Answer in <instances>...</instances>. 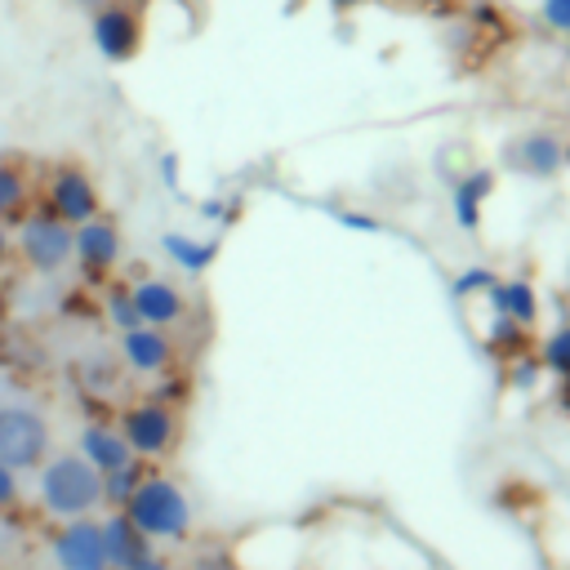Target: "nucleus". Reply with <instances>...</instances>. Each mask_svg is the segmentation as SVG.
I'll return each mask as SVG.
<instances>
[{"label": "nucleus", "mask_w": 570, "mask_h": 570, "mask_svg": "<svg viewBox=\"0 0 570 570\" xmlns=\"http://www.w3.org/2000/svg\"><path fill=\"white\" fill-rule=\"evenodd\" d=\"M142 476H147V463H142V459H129L125 468L102 472V508H107V512H120V508L129 503V494L138 490Z\"/></svg>", "instance_id": "nucleus-19"}, {"label": "nucleus", "mask_w": 570, "mask_h": 570, "mask_svg": "<svg viewBox=\"0 0 570 570\" xmlns=\"http://www.w3.org/2000/svg\"><path fill=\"white\" fill-rule=\"evenodd\" d=\"M13 570H31V566H13Z\"/></svg>", "instance_id": "nucleus-35"}, {"label": "nucleus", "mask_w": 570, "mask_h": 570, "mask_svg": "<svg viewBox=\"0 0 570 570\" xmlns=\"http://www.w3.org/2000/svg\"><path fill=\"white\" fill-rule=\"evenodd\" d=\"M36 508L49 521H76V517H98L102 508V476L76 454H49L36 468Z\"/></svg>", "instance_id": "nucleus-1"}, {"label": "nucleus", "mask_w": 570, "mask_h": 570, "mask_svg": "<svg viewBox=\"0 0 570 570\" xmlns=\"http://www.w3.org/2000/svg\"><path fill=\"white\" fill-rule=\"evenodd\" d=\"M31 209V178L22 160L0 156V223H18Z\"/></svg>", "instance_id": "nucleus-18"}, {"label": "nucleus", "mask_w": 570, "mask_h": 570, "mask_svg": "<svg viewBox=\"0 0 570 570\" xmlns=\"http://www.w3.org/2000/svg\"><path fill=\"white\" fill-rule=\"evenodd\" d=\"M53 218H62L67 227H80V223H89L94 214H102V191H98V183H94V174L85 169V165H76V160H67V165H53L49 169V178H45V200H40Z\"/></svg>", "instance_id": "nucleus-6"}, {"label": "nucleus", "mask_w": 570, "mask_h": 570, "mask_svg": "<svg viewBox=\"0 0 570 570\" xmlns=\"http://www.w3.org/2000/svg\"><path fill=\"white\" fill-rule=\"evenodd\" d=\"M543 22L561 36H570V0H543Z\"/></svg>", "instance_id": "nucleus-24"}, {"label": "nucleus", "mask_w": 570, "mask_h": 570, "mask_svg": "<svg viewBox=\"0 0 570 570\" xmlns=\"http://www.w3.org/2000/svg\"><path fill=\"white\" fill-rule=\"evenodd\" d=\"M120 512H125L151 543H183V539L191 534V499H187V490H183L174 476H165V472H147Z\"/></svg>", "instance_id": "nucleus-2"}, {"label": "nucleus", "mask_w": 570, "mask_h": 570, "mask_svg": "<svg viewBox=\"0 0 570 570\" xmlns=\"http://www.w3.org/2000/svg\"><path fill=\"white\" fill-rule=\"evenodd\" d=\"M485 338H490V347L503 352V356H525V325H517V321H508V316H494Z\"/></svg>", "instance_id": "nucleus-22"}, {"label": "nucleus", "mask_w": 570, "mask_h": 570, "mask_svg": "<svg viewBox=\"0 0 570 570\" xmlns=\"http://www.w3.org/2000/svg\"><path fill=\"white\" fill-rule=\"evenodd\" d=\"M557 401H561V410H570V379H561V392H557Z\"/></svg>", "instance_id": "nucleus-33"}, {"label": "nucleus", "mask_w": 570, "mask_h": 570, "mask_svg": "<svg viewBox=\"0 0 570 570\" xmlns=\"http://www.w3.org/2000/svg\"><path fill=\"white\" fill-rule=\"evenodd\" d=\"M490 191H494V174L490 169H472V174H463L454 183V223L463 232H476L481 227V205H485Z\"/></svg>", "instance_id": "nucleus-17"}, {"label": "nucleus", "mask_w": 570, "mask_h": 570, "mask_svg": "<svg viewBox=\"0 0 570 570\" xmlns=\"http://www.w3.org/2000/svg\"><path fill=\"white\" fill-rule=\"evenodd\" d=\"M129 570H178L169 557H160V552H151V557H142L138 566H129Z\"/></svg>", "instance_id": "nucleus-31"}, {"label": "nucleus", "mask_w": 570, "mask_h": 570, "mask_svg": "<svg viewBox=\"0 0 570 570\" xmlns=\"http://www.w3.org/2000/svg\"><path fill=\"white\" fill-rule=\"evenodd\" d=\"M89 40L107 62H129L142 49V18L129 4H102L89 18Z\"/></svg>", "instance_id": "nucleus-9"}, {"label": "nucleus", "mask_w": 570, "mask_h": 570, "mask_svg": "<svg viewBox=\"0 0 570 570\" xmlns=\"http://www.w3.org/2000/svg\"><path fill=\"white\" fill-rule=\"evenodd\" d=\"M49 552H53V566H58V570H107L98 517L53 521V530H49Z\"/></svg>", "instance_id": "nucleus-8"}, {"label": "nucleus", "mask_w": 570, "mask_h": 570, "mask_svg": "<svg viewBox=\"0 0 570 570\" xmlns=\"http://www.w3.org/2000/svg\"><path fill=\"white\" fill-rule=\"evenodd\" d=\"M120 361L134 370V374H169L174 370V338L169 330H156V325H134L120 334Z\"/></svg>", "instance_id": "nucleus-11"}, {"label": "nucleus", "mask_w": 570, "mask_h": 570, "mask_svg": "<svg viewBox=\"0 0 570 570\" xmlns=\"http://www.w3.org/2000/svg\"><path fill=\"white\" fill-rule=\"evenodd\" d=\"M160 178H165V187H169V191L178 187V156H174V151H165V156H160Z\"/></svg>", "instance_id": "nucleus-30"}, {"label": "nucleus", "mask_w": 570, "mask_h": 570, "mask_svg": "<svg viewBox=\"0 0 570 570\" xmlns=\"http://www.w3.org/2000/svg\"><path fill=\"white\" fill-rule=\"evenodd\" d=\"M494 281H499V276H494L490 267H468V272L454 276V294H459V298H476V294H485Z\"/></svg>", "instance_id": "nucleus-23"}, {"label": "nucleus", "mask_w": 570, "mask_h": 570, "mask_svg": "<svg viewBox=\"0 0 570 570\" xmlns=\"http://www.w3.org/2000/svg\"><path fill=\"white\" fill-rule=\"evenodd\" d=\"M338 223H343V227H356V232H379V218H370V214H347V209H338Z\"/></svg>", "instance_id": "nucleus-29"}, {"label": "nucleus", "mask_w": 570, "mask_h": 570, "mask_svg": "<svg viewBox=\"0 0 570 570\" xmlns=\"http://www.w3.org/2000/svg\"><path fill=\"white\" fill-rule=\"evenodd\" d=\"M200 214H205V218H214V223H227L236 209H232L227 200H218V196H214V200H200Z\"/></svg>", "instance_id": "nucleus-28"}, {"label": "nucleus", "mask_w": 570, "mask_h": 570, "mask_svg": "<svg viewBox=\"0 0 570 570\" xmlns=\"http://www.w3.org/2000/svg\"><path fill=\"white\" fill-rule=\"evenodd\" d=\"M539 365L557 379H570V325H557L548 338H543V352H539Z\"/></svg>", "instance_id": "nucleus-21"}, {"label": "nucleus", "mask_w": 570, "mask_h": 570, "mask_svg": "<svg viewBox=\"0 0 570 570\" xmlns=\"http://www.w3.org/2000/svg\"><path fill=\"white\" fill-rule=\"evenodd\" d=\"M13 258V232H9V223H0V267Z\"/></svg>", "instance_id": "nucleus-32"}, {"label": "nucleus", "mask_w": 570, "mask_h": 570, "mask_svg": "<svg viewBox=\"0 0 570 570\" xmlns=\"http://www.w3.org/2000/svg\"><path fill=\"white\" fill-rule=\"evenodd\" d=\"M116 428H120L129 454L142 459V463H156V459L174 454V445H178V414H174V405H165V401H156V396L129 401V405L120 410Z\"/></svg>", "instance_id": "nucleus-4"}, {"label": "nucleus", "mask_w": 570, "mask_h": 570, "mask_svg": "<svg viewBox=\"0 0 570 570\" xmlns=\"http://www.w3.org/2000/svg\"><path fill=\"white\" fill-rule=\"evenodd\" d=\"M129 298H134V312H138V325H156V330H169L187 316V294L165 281V276H138L129 285Z\"/></svg>", "instance_id": "nucleus-10"}, {"label": "nucleus", "mask_w": 570, "mask_h": 570, "mask_svg": "<svg viewBox=\"0 0 570 570\" xmlns=\"http://www.w3.org/2000/svg\"><path fill=\"white\" fill-rule=\"evenodd\" d=\"M187 570H236V561H232L227 552H200Z\"/></svg>", "instance_id": "nucleus-27"}, {"label": "nucleus", "mask_w": 570, "mask_h": 570, "mask_svg": "<svg viewBox=\"0 0 570 570\" xmlns=\"http://www.w3.org/2000/svg\"><path fill=\"white\" fill-rule=\"evenodd\" d=\"M53 454V428L31 405H0V463H9L18 476L36 472Z\"/></svg>", "instance_id": "nucleus-5"}, {"label": "nucleus", "mask_w": 570, "mask_h": 570, "mask_svg": "<svg viewBox=\"0 0 570 570\" xmlns=\"http://www.w3.org/2000/svg\"><path fill=\"white\" fill-rule=\"evenodd\" d=\"M485 298H490L494 316H508V321H517V325H525V330L539 321V294H534V285L521 281V276L494 281V285L485 289Z\"/></svg>", "instance_id": "nucleus-15"}, {"label": "nucleus", "mask_w": 570, "mask_h": 570, "mask_svg": "<svg viewBox=\"0 0 570 570\" xmlns=\"http://www.w3.org/2000/svg\"><path fill=\"white\" fill-rule=\"evenodd\" d=\"M98 530H102L107 570H129V566H138L142 557L156 552V543H151L125 512H102V517H98Z\"/></svg>", "instance_id": "nucleus-12"}, {"label": "nucleus", "mask_w": 570, "mask_h": 570, "mask_svg": "<svg viewBox=\"0 0 570 570\" xmlns=\"http://www.w3.org/2000/svg\"><path fill=\"white\" fill-rule=\"evenodd\" d=\"M120 249H125L120 227L107 214H94L89 223L71 227V263H76V272H80L85 285H102L116 272Z\"/></svg>", "instance_id": "nucleus-7"}, {"label": "nucleus", "mask_w": 570, "mask_h": 570, "mask_svg": "<svg viewBox=\"0 0 570 570\" xmlns=\"http://www.w3.org/2000/svg\"><path fill=\"white\" fill-rule=\"evenodd\" d=\"M13 249L36 276H58L62 267H71V227L36 205L13 223Z\"/></svg>", "instance_id": "nucleus-3"}, {"label": "nucleus", "mask_w": 570, "mask_h": 570, "mask_svg": "<svg viewBox=\"0 0 570 570\" xmlns=\"http://www.w3.org/2000/svg\"><path fill=\"white\" fill-rule=\"evenodd\" d=\"M508 165L525 178H552L566 165V142L548 129H530L508 147Z\"/></svg>", "instance_id": "nucleus-13"}, {"label": "nucleus", "mask_w": 570, "mask_h": 570, "mask_svg": "<svg viewBox=\"0 0 570 570\" xmlns=\"http://www.w3.org/2000/svg\"><path fill=\"white\" fill-rule=\"evenodd\" d=\"M102 316H107V325H111L116 334H125V330H134V325H138V312H134L129 285H107V289H102Z\"/></svg>", "instance_id": "nucleus-20"}, {"label": "nucleus", "mask_w": 570, "mask_h": 570, "mask_svg": "<svg viewBox=\"0 0 570 570\" xmlns=\"http://www.w3.org/2000/svg\"><path fill=\"white\" fill-rule=\"evenodd\" d=\"M539 370H543V365H539L534 356H521L517 370H512V383H517V387H534V383H539Z\"/></svg>", "instance_id": "nucleus-26"}, {"label": "nucleus", "mask_w": 570, "mask_h": 570, "mask_svg": "<svg viewBox=\"0 0 570 570\" xmlns=\"http://www.w3.org/2000/svg\"><path fill=\"white\" fill-rule=\"evenodd\" d=\"M330 4H338V9H347V4H356V0H330Z\"/></svg>", "instance_id": "nucleus-34"}, {"label": "nucleus", "mask_w": 570, "mask_h": 570, "mask_svg": "<svg viewBox=\"0 0 570 570\" xmlns=\"http://www.w3.org/2000/svg\"><path fill=\"white\" fill-rule=\"evenodd\" d=\"M18 494H22V485H18V472H13L9 463H0V512L18 508Z\"/></svg>", "instance_id": "nucleus-25"}, {"label": "nucleus", "mask_w": 570, "mask_h": 570, "mask_svg": "<svg viewBox=\"0 0 570 570\" xmlns=\"http://www.w3.org/2000/svg\"><path fill=\"white\" fill-rule=\"evenodd\" d=\"M160 249H165V258H169L178 272H187V276L209 272V263L218 258V240L187 236V232H165V236H160Z\"/></svg>", "instance_id": "nucleus-16"}, {"label": "nucleus", "mask_w": 570, "mask_h": 570, "mask_svg": "<svg viewBox=\"0 0 570 570\" xmlns=\"http://www.w3.org/2000/svg\"><path fill=\"white\" fill-rule=\"evenodd\" d=\"M76 454L102 476V472H116V468H125L134 454H129V445H125V436H120V428L116 423H102V419H94V423H85L80 432H76Z\"/></svg>", "instance_id": "nucleus-14"}]
</instances>
